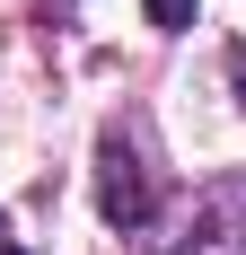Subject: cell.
<instances>
[{"mask_svg": "<svg viewBox=\"0 0 246 255\" xmlns=\"http://www.w3.org/2000/svg\"><path fill=\"white\" fill-rule=\"evenodd\" d=\"M149 255H246V167L211 176L167 229L149 238Z\"/></svg>", "mask_w": 246, "mask_h": 255, "instance_id": "1", "label": "cell"}, {"mask_svg": "<svg viewBox=\"0 0 246 255\" xmlns=\"http://www.w3.org/2000/svg\"><path fill=\"white\" fill-rule=\"evenodd\" d=\"M229 79H238V106H246V44H229Z\"/></svg>", "mask_w": 246, "mask_h": 255, "instance_id": "4", "label": "cell"}, {"mask_svg": "<svg viewBox=\"0 0 246 255\" xmlns=\"http://www.w3.org/2000/svg\"><path fill=\"white\" fill-rule=\"evenodd\" d=\"M141 9H149V26H167V35L194 26V0H141Z\"/></svg>", "mask_w": 246, "mask_h": 255, "instance_id": "3", "label": "cell"}, {"mask_svg": "<svg viewBox=\"0 0 246 255\" xmlns=\"http://www.w3.org/2000/svg\"><path fill=\"white\" fill-rule=\"evenodd\" d=\"M97 211L123 238H141L149 220H158V176H149V150H141L132 124H106L97 132Z\"/></svg>", "mask_w": 246, "mask_h": 255, "instance_id": "2", "label": "cell"}, {"mask_svg": "<svg viewBox=\"0 0 246 255\" xmlns=\"http://www.w3.org/2000/svg\"><path fill=\"white\" fill-rule=\"evenodd\" d=\"M0 255H26V247H9V238H0Z\"/></svg>", "mask_w": 246, "mask_h": 255, "instance_id": "5", "label": "cell"}]
</instances>
